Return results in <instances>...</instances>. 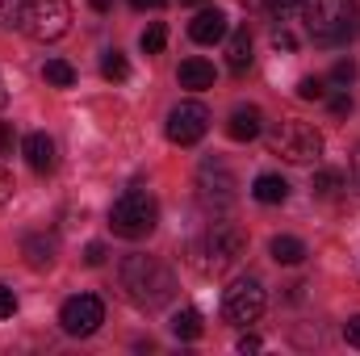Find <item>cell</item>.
Wrapping results in <instances>:
<instances>
[{
	"label": "cell",
	"mask_w": 360,
	"mask_h": 356,
	"mask_svg": "<svg viewBox=\"0 0 360 356\" xmlns=\"http://www.w3.org/2000/svg\"><path fill=\"white\" fill-rule=\"evenodd\" d=\"M302 21L314 46H344L360 30L356 0H302Z\"/></svg>",
	"instance_id": "6da1fadb"
},
{
	"label": "cell",
	"mask_w": 360,
	"mask_h": 356,
	"mask_svg": "<svg viewBox=\"0 0 360 356\" xmlns=\"http://www.w3.org/2000/svg\"><path fill=\"white\" fill-rule=\"evenodd\" d=\"M243 252H248V235H243L239 227L218 222V227L201 231V235L188 243V265L197 268L201 276H222L226 268L239 265Z\"/></svg>",
	"instance_id": "7a4b0ae2"
},
{
	"label": "cell",
	"mask_w": 360,
	"mask_h": 356,
	"mask_svg": "<svg viewBox=\"0 0 360 356\" xmlns=\"http://www.w3.org/2000/svg\"><path fill=\"white\" fill-rule=\"evenodd\" d=\"M122 289L139 310H160L172 298L176 281L155 256H126L122 260Z\"/></svg>",
	"instance_id": "3957f363"
},
{
	"label": "cell",
	"mask_w": 360,
	"mask_h": 356,
	"mask_svg": "<svg viewBox=\"0 0 360 356\" xmlns=\"http://www.w3.org/2000/svg\"><path fill=\"white\" fill-rule=\"evenodd\" d=\"M269 151L285 164H319L323 160V134L302 117H281L269 130Z\"/></svg>",
	"instance_id": "277c9868"
},
{
	"label": "cell",
	"mask_w": 360,
	"mask_h": 356,
	"mask_svg": "<svg viewBox=\"0 0 360 356\" xmlns=\"http://www.w3.org/2000/svg\"><path fill=\"white\" fill-rule=\"evenodd\" d=\"M109 227H113V235H122V239H147V235L160 227V205H155V197H151L147 189H126V193L113 201V210H109Z\"/></svg>",
	"instance_id": "5b68a950"
},
{
	"label": "cell",
	"mask_w": 360,
	"mask_h": 356,
	"mask_svg": "<svg viewBox=\"0 0 360 356\" xmlns=\"http://www.w3.org/2000/svg\"><path fill=\"white\" fill-rule=\"evenodd\" d=\"M17 25L34 42H59L72 30V4L68 0H25Z\"/></svg>",
	"instance_id": "8992f818"
},
{
	"label": "cell",
	"mask_w": 360,
	"mask_h": 356,
	"mask_svg": "<svg viewBox=\"0 0 360 356\" xmlns=\"http://www.w3.org/2000/svg\"><path fill=\"white\" fill-rule=\"evenodd\" d=\"M222 314L235 323V327H248L264 314V285L256 276H239L231 281V289L222 293Z\"/></svg>",
	"instance_id": "52a82bcc"
},
{
	"label": "cell",
	"mask_w": 360,
	"mask_h": 356,
	"mask_svg": "<svg viewBox=\"0 0 360 356\" xmlns=\"http://www.w3.org/2000/svg\"><path fill=\"white\" fill-rule=\"evenodd\" d=\"M205 130H210V109H205L201 101H180V105L168 109V122H164L168 143H176V147H193V143L205 139Z\"/></svg>",
	"instance_id": "ba28073f"
},
{
	"label": "cell",
	"mask_w": 360,
	"mask_h": 356,
	"mask_svg": "<svg viewBox=\"0 0 360 356\" xmlns=\"http://www.w3.org/2000/svg\"><path fill=\"white\" fill-rule=\"evenodd\" d=\"M101 323H105V306H101L96 293H76V298H68L63 310H59V327H63L68 336H76V340L92 336Z\"/></svg>",
	"instance_id": "9c48e42d"
},
{
	"label": "cell",
	"mask_w": 360,
	"mask_h": 356,
	"mask_svg": "<svg viewBox=\"0 0 360 356\" xmlns=\"http://www.w3.org/2000/svg\"><path fill=\"white\" fill-rule=\"evenodd\" d=\"M197 189H201V197L214 201V205H231V201H235V177H231V168L218 164V160H205V164H201Z\"/></svg>",
	"instance_id": "30bf717a"
},
{
	"label": "cell",
	"mask_w": 360,
	"mask_h": 356,
	"mask_svg": "<svg viewBox=\"0 0 360 356\" xmlns=\"http://www.w3.org/2000/svg\"><path fill=\"white\" fill-rule=\"evenodd\" d=\"M226 13L222 8H201L197 17H193V25H188V38L193 42H201V46H214V42H222L226 38Z\"/></svg>",
	"instance_id": "8fae6325"
},
{
	"label": "cell",
	"mask_w": 360,
	"mask_h": 356,
	"mask_svg": "<svg viewBox=\"0 0 360 356\" xmlns=\"http://www.w3.org/2000/svg\"><path fill=\"white\" fill-rule=\"evenodd\" d=\"M21 256H25V265L30 268H51L55 265V256H59V235H51V231H34V235H25Z\"/></svg>",
	"instance_id": "7c38bea8"
},
{
	"label": "cell",
	"mask_w": 360,
	"mask_h": 356,
	"mask_svg": "<svg viewBox=\"0 0 360 356\" xmlns=\"http://www.w3.org/2000/svg\"><path fill=\"white\" fill-rule=\"evenodd\" d=\"M21 151H25V164L38 172V177H46V172H55V139L51 134H42V130H34V134H25V143H21Z\"/></svg>",
	"instance_id": "4fadbf2b"
},
{
	"label": "cell",
	"mask_w": 360,
	"mask_h": 356,
	"mask_svg": "<svg viewBox=\"0 0 360 356\" xmlns=\"http://www.w3.org/2000/svg\"><path fill=\"white\" fill-rule=\"evenodd\" d=\"M260 126H264V113H260L256 105H235L231 117H226V134H231L235 143H252V139L260 134Z\"/></svg>",
	"instance_id": "5bb4252c"
},
{
	"label": "cell",
	"mask_w": 360,
	"mask_h": 356,
	"mask_svg": "<svg viewBox=\"0 0 360 356\" xmlns=\"http://www.w3.org/2000/svg\"><path fill=\"white\" fill-rule=\"evenodd\" d=\"M226 68H231L235 76H243V72L252 68V34H248V25L226 30Z\"/></svg>",
	"instance_id": "9a60e30c"
},
{
	"label": "cell",
	"mask_w": 360,
	"mask_h": 356,
	"mask_svg": "<svg viewBox=\"0 0 360 356\" xmlns=\"http://www.w3.org/2000/svg\"><path fill=\"white\" fill-rule=\"evenodd\" d=\"M176 80H180V89H193V92H205V89H214V63H205V59H184L180 63V72H176Z\"/></svg>",
	"instance_id": "2e32d148"
},
{
	"label": "cell",
	"mask_w": 360,
	"mask_h": 356,
	"mask_svg": "<svg viewBox=\"0 0 360 356\" xmlns=\"http://www.w3.org/2000/svg\"><path fill=\"white\" fill-rule=\"evenodd\" d=\"M252 197L260 205H281V201H289V180L264 172V177H256V184H252Z\"/></svg>",
	"instance_id": "e0dca14e"
},
{
	"label": "cell",
	"mask_w": 360,
	"mask_h": 356,
	"mask_svg": "<svg viewBox=\"0 0 360 356\" xmlns=\"http://www.w3.org/2000/svg\"><path fill=\"white\" fill-rule=\"evenodd\" d=\"M269 252H272L276 265H302V260H306V243L293 239V235H276L269 243Z\"/></svg>",
	"instance_id": "ac0fdd59"
},
{
	"label": "cell",
	"mask_w": 360,
	"mask_h": 356,
	"mask_svg": "<svg viewBox=\"0 0 360 356\" xmlns=\"http://www.w3.org/2000/svg\"><path fill=\"white\" fill-rule=\"evenodd\" d=\"M42 80L55 84V89H72V84H76V68H72L68 59H46V63H42Z\"/></svg>",
	"instance_id": "d6986e66"
},
{
	"label": "cell",
	"mask_w": 360,
	"mask_h": 356,
	"mask_svg": "<svg viewBox=\"0 0 360 356\" xmlns=\"http://www.w3.org/2000/svg\"><path fill=\"white\" fill-rule=\"evenodd\" d=\"M101 76H105V80H113V84L130 80V63H126V55H122V51H109V55L101 59Z\"/></svg>",
	"instance_id": "ffe728a7"
},
{
	"label": "cell",
	"mask_w": 360,
	"mask_h": 356,
	"mask_svg": "<svg viewBox=\"0 0 360 356\" xmlns=\"http://www.w3.org/2000/svg\"><path fill=\"white\" fill-rule=\"evenodd\" d=\"M172 331H176V340H197L201 336V314L197 310H180L172 319Z\"/></svg>",
	"instance_id": "44dd1931"
},
{
	"label": "cell",
	"mask_w": 360,
	"mask_h": 356,
	"mask_svg": "<svg viewBox=\"0 0 360 356\" xmlns=\"http://www.w3.org/2000/svg\"><path fill=\"white\" fill-rule=\"evenodd\" d=\"M164 42H168V30H164L160 21H155V25H147V30H143V38H139V46H143L147 55H160V51H164Z\"/></svg>",
	"instance_id": "7402d4cb"
},
{
	"label": "cell",
	"mask_w": 360,
	"mask_h": 356,
	"mask_svg": "<svg viewBox=\"0 0 360 356\" xmlns=\"http://www.w3.org/2000/svg\"><path fill=\"white\" fill-rule=\"evenodd\" d=\"M340 184H344V177L331 172V168H319V172H314V193H319V197H335Z\"/></svg>",
	"instance_id": "603a6c76"
},
{
	"label": "cell",
	"mask_w": 360,
	"mask_h": 356,
	"mask_svg": "<svg viewBox=\"0 0 360 356\" xmlns=\"http://www.w3.org/2000/svg\"><path fill=\"white\" fill-rule=\"evenodd\" d=\"M297 96H302V101H323V96H327V80H319V76L297 80Z\"/></svg>",
	"instance_id": "cb8c5ba5"
},
{
	"label": "cell",
	"mask_w": 360,
	"mask_h": 356,
	"mask_svg": "<svg viewBox=\"0 0 360 356\" xmlns=\"http://www.w3.org/2000/svg\"><path fill=\"white\" fill-rule=\"evenodd\" d=\"M352 80H356V63H352V59H340V63L331 68V84H340V89H348Z\"/></svg>",
	"instance_id": "d4e9b609"
},
{
	"label": "cell",
	"mask_w": 360,
	"mask_h": 356,
	"mask_svg": "<svg viewBox=\"0 0 360 356\" xmlns=\"http://www.w3.org/2000/svg\"><path fill=\"white\" fill-rule=\"evenodd\" d=\"M13 147H17V130H13V122H0V160L13 155Z\"/></svg>",
	"instance_id": "484cf974"
},
{
	"label": "cell",
	"mask_w": 360,
	"mask_h": 356,
	"mask_svg": "<svg viewBox=\"0 0 360 356\" xmlns=\"http://www.w3.org/2000/svg\"><path fill=\"white\" fill-rule=\"evenodd\" d=\"M272 46H276V51H297V38H293L285 25H276V30H272Z\"/></svg>",
	"instance_id": "4316f807"
},
{
	"label": "cell",
	"mask_w": 360,
	"mask_h": 356,
	"mask_svg": "<svg viewBox=\"0 0 360 356\" xmlns=\"http://www.w3.org/2000/svg\"><path fill=\"white\" fill-rule=\"evenodd\" d=\"M21 4L25 0H0V25H13L21 17Z\"/></svg>",
	"instance_id": "83f0119b"
},
{
	"label": "cell",
	"mask_w": 360,
	"mask_h": 356,
	"mask_svg": "<svg viewBox=\"0 0 360 356\" xmlns=\"http://www.w3.org/2000/svg\"><path fill=\"white\" fill-rule=\"evenodd\" d=\"M13 310H17V298L8 285H0V319H13Z\"/></svg>",
	"instance_id": "f1b7e54d"
},
{
	"label": "cell",
	"mask_w": 360,
	"mask_h": 356,
	"mask_svg": "<svg viewBox=\"0 0 360 356\" xmlns=\"http://www.w3.org/2000/svg\"><path fill=\"white\" fill-rule=\"evenodd\" d=\"M297 8H302V0H272V13H276V21H281V25H285V17H289V13H297Z\"/></svg>",
	"instance_id": "f546056e"
},
{
	"label": "cell",
	"mask_w": 360,
	"mask_h": 356,
	"mask_svg": "<svg viewBox=\"0 0 360 356\" xmlns=\"http://www.w3.org/2000/svg\"><path fill=\"white\" fill-rule=\"evenodd\" d=\"M84 265L89 268L105 265V243H89V248H84Z\"/></svg>",
	"instance_id": "4dcf8cb0"
},
{
	"label": "cell",
	"mask_w": 360,
	"mask_h": 356,
	"mask_svg": "<svg viewBox=\"0 0 360 356\" xmlns=\"http://www.w3.org/2000/svg\"><path fill=\"white\" fill-rule=\"evenodd\" d=\"M344 340H348L352 348H360V314H352V319L344 323Z\"/></svg>",
	"instance_id": "1f68e13d"
},
{
	"label": "cell",
	"mask_w": 360,
	"mask_h": 356,
	"mask_svg": "<svg viewBox=\"0 0 360 356\" xmlns=\"http://www.w3.org/2000/svg\"><path fill=\"white\" fill-rule=\"evenodd\" d=\"M13 189H17V184H13V177L0 168V205H8V201H13Z\"/></svg>",
	"instance_id": "d6a6232c"
},
{
	"label": "cell",
	"mask_w": 360,
	"mask_h": 356,
	"mask_svg": "<svg viewBox=\"0 0 360 356\" xmlns=\"http://www.w3.org/2000/svg\"><path fill=\"white\" fill-rule=\"evenodd\" d=\"M348 109H352V96H348V92H340V96H331V113H335V117H344Z\"/></svg>",
	"instance_id": "836d02e7"
},
{
	"label": "cell",
	"mask_w": 360,
	"mask_h": 356,
	"mask_svg": "<svg viewBox=\"0 0 360 356\" xmlns=\"http://www.w3.org/2000/svg\"><path fill=\"white\" fill-rule=\"evenodd\" d=\"M260 348H264L260 336H243V340H239V352H260Z\"/></svg>",
	"instance_id": "e575fe53"
},
{
	"label": "cell",
	"mask_w": 360,
	"mask_h": 356,
	"mask_svg": "<svg viewBox=\"0 0 360 356\" xmlns=\"http://www.w3.org/2000/svg\"><path fill=\"white\" fill-rule=\"evenodd\" d=\"M352 184H356V189H360V147H356V151H352Z\"/></svg>",
	"instance_id": "d590c367"
},
{
	"label": "cell",
	"mask_w": 360,
	"mask_h": 356,
	"mask_svg": "<svg viewBox=\"0 0 360 356\" xmlns=\"http://www.w3.org/2000/svg\"><path fill=\"white\" fill-rule=\"evenodd\" d=\"M134 8H164V0H130Z\"/></svg>",
	"instance_id": "8d00e7d4"
},
{
	"label": "cell",
	"mask_w": 360,
	"mask_h": 356,
	"mask_svg": "<svg viewBox=\"0 0 360 356\" xmlns=\"http://www.w3.org/2000/svg\"><path fill=\"white\" fill-rule=\"evenodd\" d=\"M92 8H96V13H105V8H109V0H89Z\"/></svg>",
	"instance_id": "74e56055"
},
{
	"label": "cell",
	"mask_w": 360,
	"mask_h": 356,
	"mask_svg": "<svg viewBox=\"0 0 360 356\" xmlns=\"http://www.w3.org/2000/svg\"><path fill=\"white\" fill-rule=\"evenodd\" d=\"M248 8H264V4H272V0H243Z\"/></svg>",
	"instance_id": "f35d334b"
},
{
	"label": "cell",
	"mask_w": 360,
	"mask_h": 356,
	"mask_svg": "<svg viewBox=\"0 0 360 356\" xmlns=\"http://www.w3.org/2000/svg\"><path fill=\"white\" fill-rule=\"evenodd\" d=\"M8 105V89H4V80H0V109Z\"/></svg>",
	"instance_id": "ab89813d"
},
{
	"label": "cell",
	"mask_w": 360,
	"mask_h": 356,
	"mask_svg": "<svg viewBox=\"0 0 360 356\" xmlns=\"http://www.w3.org/2000/svg\"><path fill=\"white\" fill-rule=\"evenodd\" d=\"M180 4H205V0H180Z\"/></svg>",
	"instance_id": "60d3db41"
}]
</instances>
